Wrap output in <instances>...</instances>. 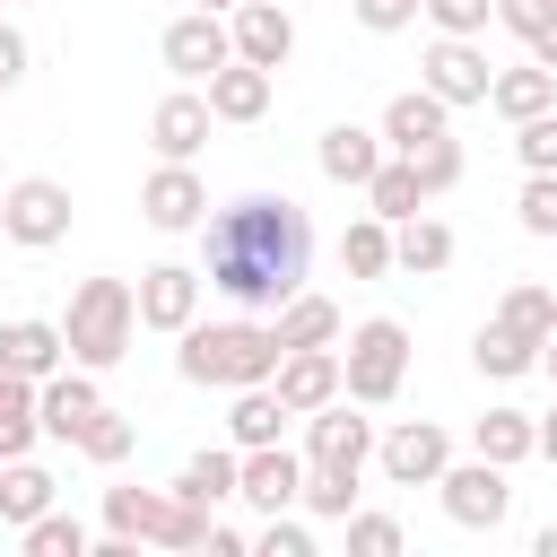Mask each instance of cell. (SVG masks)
Segmentation results:
<instances>
[{
	"label": "cell",
	"instance_id": "obj_1",
	"mask_svg": "<svg viewBox=\"0 0 557 557\" xmlns=\"http://www.w3.org/2000/svg\"><path fill=\"white\" fill-rule=\"evenodd\" d=\"M200 261H209V287L244 313L261 305H287L305 287V261H313V226L296 200L278 191H252V200H226L218 218H200Z\"/></svg>",
	"mask_w": 557,
	"mask_h": 557
},
{
	"label": "cell",
	"instance_id": "obj_2",
	"mask_svg": "<svg viewBox=\"0 0 557 557\" xmlns=\"http://www.w3.org/2000/svg\"><path fill=\"white\" fill-rule=\"evenodd\" d=\"M174 339H183V357H174V366H183V383H209V392L270 383V374H278V357H287V348H278V331H270V322H252V313H244V322H200V313H191Z\"/></svg>",
	"mask_w": 557,
	"mask_h": 557
},
{
	"label": "cell",
	"instance_id": "obj_3",
	"mask_svg": "<svg viewBox=\"0 0 557 557\" xmlns=\"http://www.w3.org/2000/svg\"><path fill=\"white\" fill-rule=\"evenodd\" d=\"M131 331H139V296L122 287V278H87L78 296H70V322H61V339H70V366H122L131 357Z\"/></svg>",
	"mask_w": 557,
	"mask_h": 557
},
{
	"label": "cell",
	"instance_id": "obj_4",
	"mask_svg": "<svg viewBox=\"0 0 557 557\" xmlns=\"http://www.w3.org/2000/svg\"><path fill=\"white\" fill-rule=\"evenodd\" d=\"M104 531L113 540H148V548H209V513L200 505H183L174 487H104Z\"/></svg>",
	"mask_w": 557,
	"mask_h": 557
},
{
	"label": "cell",
	"instance_id": "obj_5",
	"mask_svg": "<svg viewBox=\"0 0 557 557\" xmlns=\"http://www.w3.org/2000/svg\"><path fill=\"white\" fill-rule=\"evenodd\" d=\"M400 374H409V331H400L392 313L357 322L348 348H339V392H348L357 409H383V400L400 392Z\"/></svg>",
	"mask_w": 557,
	"mask_h": 557
},
{
	"label": "cell",
	"instance_id": "obj_6",
	"mask_svg": "<svg viewBox=\"0 0 557 557\" xmlns=\"http://www.w3.org/2000/svg\"><path fill=\"white\" fill-rule=\"evenodd\" d=\"M0 235H9V244H26V252L61 244V235H70V183H52V174L9 183V191H0Z\"/></svg>",
	"mask_w": 557,
	"mask_h": 557
},
{
	"label": "cell",
	"instance_id": "obj_7",
	"mask_svg": "<svg viewBox=\"0 0 557 557\" xmlns=\"http://www.w3.org/2000/svg\"><path fill=\"white\" fill-rule=\"evenodd\" d=\"M435 487H444V513H453L461 531H496V522L513 513L505 461H444V470H435Z\"/></svg>",
	"mask_w": 557,
	"mask_h": 557
},
{
	"label": "cell",
	"instance_id": "obj_8",
	"mask_svg": "<svg viewBox=\"0 0 557 557\" xmlns=\"http://www.w3.org/2000/svg\"><path fill=\"white\" fill-rule=\"evenodd\" d=\"M487 52L470 44V35H435L426 44V61H418V87L426 96H444V104H487Z\"/></svg>",
	"mask_w": 557,
	"mask_h": 557
},
{
	"label": "cell",
	"instance_id": "obj_9",
	"mask_svg": "<svg viewBox=\"0 0 557 557\" xmlns=\"http://www.w3.org/2000/svg\"><path fill=\"white\" fill-rule=\"evenodd\" d=\"M374 461H383L392 487H435V470L453 461V435H444L435 418H400V426L374 444Z\"/></svg>",
	"mask_w": 557,
	"mask_h": 557
},
{
	"label": "cell",
	"instance_id": "obj_10",
	"mask_svg": "<svg viewBox=\"0 0 557 557\" xmlns=\"http://www.w3.org/2000/svg\"><path fill=\"white\" fill-rule=\"evenodd\" d=\"M165 70L174 78H209L218 61H235V35H226V9H183L174 26H165Z\"/></svg>",
	"mask_w": 557,
	"mask_h": 557
},
{
	"label": "cell",
	"instance_id": "obj_11",
	"mask_svg": "<svg viewBox=\"0 0 557 557\" xmlns=\"http://www.w3.org/2000/svg\"><path fill=\"white\" fill-rule=\"evenodd\" d=\"M104 409V392H96V366H52L44 383H35V426L44 435H61V444H78V426Z\"/></svg>",
	"mask_w": 557,
	"mask_h": 557
},
{
	"label": "cell",
	"instance_id": "obj_12",
	"mask_svg": "<svg viewBox=\"0 0 557 557\" xmlns=\"http://www.w3.org/2000/svg\"><path fill=\"white\" fill-rule=\"evenodd\" d=\"M296 487H305V461H296L287 444H252V453H235V496H244L252 513H287Z\"/></svg>",
	"mask_w": 557,
	"mask_h": 557
},
{
	"label": "cell",
	"instance_id": "obj_13",
	"mask_svg": "<svg viewBox=\"0 0 557 557\" xmlns=\"http://www.w3.org/2000/svg\"><path fill=\"white\" fill-rule=\"evenodd\" d=\"M366 453H374V418H357L348 392L322 400V409H305V461H348V470H366Z\"/></svg>",
	"mask_w": 557,
	"mask_h": 557
},
{
	"label": "cell",
	"instance_id": "obj_14",
	"mask_svg": "<svg viewBox=\"0 0 557 557\" xmlns=\"http://www.w3.org/2000/svg\"><path fill=\"white\" fill-rule=\"evenodd\" d=\"M139 209H148V226H165V235H183V226H200L209 218V183L191 174V165H157L148 183H139Z\"/></svg>",
	"mask_w": 557,
	"mask_h": 557
},
{
	"label": "cell",
	"instance_id": "obj_15",
	"mask_svg": "<svg viewBox=\"0 0 557 557\" xmlns=\"http://www.w3.org/2000/svg\"><path fill=\"white\" fill-rule=\"evenodd\" d=\"M226 35H235V61H261V70H287V52H296V17L278 0H235Z\"/></svg>",
	"mask_w": 557,
	"mask_h": 557
},
{
	"label": "cell",
	"instance_id": "obj_16",
	"mask_svg": "<svg viewBox=\"0 0 557 557\" xmlns=\"http://www.w3.org/2000/svg\"><path fill=\"white\" fill-rule=\"evenodd\" d=\"M139 322L148 331H183L191 313H200V270H183V261H157V270H139Z\"/></svg>",
	"mask_w": 557,
	"mask_h": 557
},
{
	"label": "cell",
	"instance_id": "obj_17",
	"mask_svg": "<svg viewBox=\"0 0 557 557\" xmlns=\"http://www.w3.org/2000/svg\"><path fill=\"white\" fill-rule=\"evenodd\" d=\"M209 96H191V87H174L157 113H148V139H157V157H174V165H191L200 148H209Z\"/></svg>",
	"mask_w": 557,
	"mask_h": 557
},
{
	"label": "cell",
	"instance_id": "obj_18",
	"mask_svg": "<svg viewBox=\"0 0 557 557\" xmlns=\"http://www.w3.org/2000/svg\"><path fill=\"white\" fill-rule=\"evenodd\" d=\"M270 392H278L296 418L322 409V400H339V348H287L278 374H270Z\"/></svg>",
	"mask_w": 557,
	"mask_h": 557
},
{
	"label": "cell",
	"instance_id": "obj_19",
	"mask_svg": "<svg viewBox=\"0 0 557 557\" xmlns=\"http://www.w3.org/2000/svg\"><path fill=\"white\" fill-rule=\"evenodd\" d=\"M200 96H209L218 122H261V113H270V70H261V61H218V70L200 78Z\"/></svg>",
	"mask_w": 557,
	"mask_h": 557
},
{
	"label": "cell",
	"instance_id": "obj_20",
	"mask_svg": "<svg viewBox=\"0 0 557 557\" xmlns=\"http://www.w3.org/2000/svg\"><path fill=\"white\" fill-rule=\"evenodd\" d=\"M444 131H453V104L426 96V87H409V96L383 104V148H392V157H409V148H426V139H444Z\"/></svg>",
	"mask_w": 557,
	"mask_h": 557
},
{
	"label": "cell",
	"instance_id": "obj_21",
	"mask_svg": "<svg viewBox=\"0 0 557 557\" xmlns=\"http://www.w3.org/2000/svg\"><path fill=\"white\" fill-rule=\"evenodd\" d=\"M0 366H9V374H26V383H44L52 366H70L61 322H0Z\"/></svg>",
	"mask_w": 557,
	"mask_h": 557
},
{
	"label": "cell",
	"instance_id": "obj_22",
	"mask_svg": "<svg viewBox=\"0 0 557 557\" xmlns=\"http://www.w3.org/2000/svg\"><path fill=\"white\" fill-rule=\"evenodd\" d=\"M313 157H322V174H331V183H348V191H366V174L383 165V131H357V122H331Z\"/></svg>",
	"mask_w": 557,
	"mask_h": 557
},
{
	"label": "cell",
	"instance_id": "obj_23",
	"mask_svg": "<svg viewBox=\"0 0 557 557\" xmlns=\"http://www.w3.org/2000/svg\"><path fill=\"white\" fill-rule=\"evenodd\" d=\"M270 331H278V348H331V339H339V305L296 287L287 305H270Z\"/></svg>",
	"mask_w": 557,
	"mask_h": 557
},
{
	"label": "cell",
	"instance_id": "obj_24",
	"mask_svg": "<svg viewBox=\"0 0 557 557\" xmlns=\"http://www.w3.org/2000/svg\"><path fill=\"white\" fill-rule=\"evenodd\" d=\"M487 104H496L505 122H531V113H548V104H557V70H540V61L496 70V78H487Z\"/></svg>",
	"mask_w": 557,
	"mask_h": 557
},
{
	"label": "cell",
	"instance_id": "obj_25",
	"mask_svg": "<svg viewBox=\"0 0 557 557\" xmlns=\"http://www.w3.org/2000/svg\"><path fill=\"white\" fill-rule=\"evenodd\" d=\"M296 409L270 392V383H244L235 392V409H226V435H235V453H252V444H278V426H287Z\"/></svg>",
	"mask_w": 557,
	"mask_h": 557
},
{
	"label": "cell",
	"instance_id": "obj_26",
	"mask_svg": "<svg viewBox=\"0 0 557 557\" xmlns=\"http://www.w3.org/2000/svg\"><path fill=\"white\" fill-rule=\"evenodd\" d=\"M444 261H453V226H444V218H400V226H392V270L435 278Z\"/></svg>",
	"mask_w": 557,
	"mask_h": 557
},
{
	"label": "cell",
	"instance_id": "obj_27",
	"mask_svg": "<svg viewBox=\"0 0 557 557\" xmlns=\"http://www.w3.org/2000/svg\"><path fill=\"white\" fill-rule=\"evenodd\" d=\"M470 444H479V461H531L540 453V418H522V409H487L479 426H470Z\"/></svg>",
	"mask_w": 557,
	"mask_h": 557
},
{
	"label": "cell",
	"instance_id": "obj_28",
	"mask_svg": "<svg viewBox=\"0 0 557 557\" xmlns=\"http://www.w3.org/2000/svg\"><path fill=\"white\" fill-rule=\"evenodd\" d=\"M357 479H366V470H348V461H305L296 505H305V513H322V522H348V513H357Z\"/></svg>",
	"mask_w": 557,
	"mask_h": 557
},
{
	"label": "cell",
	"instance_id": "obj_29",
	"mask_svg": "<svg viewBox=\"0 0 557 557\" xmlns=\"http://www.w3.org/2000/svg\"><path fill=\"white\" fill-rule=\"evenodd\" d=\"M366 209H374V218H392V226H400V218H418V209H426L418 165H409V157H383V165L366 174Z\"/></svg>",
	"mask_w": 557,
	"mask_h": 557
},
{
	"label": "cell",
	"instance_id": "obj_30",
	"mask_svg": "<svg viewBox=\"0 0 557 557\" xmlns=\"http://www.w3.org/2000/svg\"><path fill=\"white\" fill-rule=\"evenodd\" d=\"M339 270L348 278H383L392 270V218H348V235H339Z\"/></svg>",
	"mask_w": 557,
	"mask_h": 557
},
{
	"label": "cell",
	"instance_id": "obj_31",
	"mask_svg": "<svg viewBox=\"0 0 557 557\" xmlns=\"http://www.w3.org/2000/svg\"><path fill=\"white\" fill-rule=\"evenodd\" d=\"M44 505H52V470H35L26 453H17V461H0V522H17V531H26Z\"/></svg>",
	"mask_w": 557,
	"mask_h": 557
},
{
	"label": "cell",
	"instance_id": "obj_32",
	"mask_svg": "<svg viewBox=\"0 0 557 557\" xmlns=\"http://www.w3.org/2000/svg\"><path fill=\"white\" fill-rule=\"evenodd\" d=\"M35 435H44V426H35V383L0 366V461L35 453Z\"/></svg>",
	"mask_w": 557,
	"mask_h": 557
},
{
	"label": "cell",
	"instance_id": "obj_33",
	"mask_svg": "<svg viewBox=\"0 0 557 557\" xmlns=\"http://www.w3.org/2000/svg\"><path fill=\"white\" fill-rule=\"evenodd\" d=\"M470 366H479V374H496V383H513V374H531V366H540V348H531L522 331H505V322H487V331L470 339Z\"/></svg>",
	"mask_w": 557,
	"mask_h": 557
},
{
	"label": "cell",
	"instance_id": "obj_34",
	"mask_svg": "<svg viewBox=\"0 0 557 557\" xmlns=\"http://www.w3.org/2000/svg\"><path fill=\"white\" fill-rule=\"evenodd\" d=\"M174 496H183V505H200V513H209V505H226V496H235V453H191V461L174 470Z\"/></svg>",
	"mask_w": 557,
	"mask_h": 557
},
{
	"label": "cell",
	"instance_id": "obj_35",
	"mask_svg": "<svg viewBox=\"0 0 557 557\" xmlns=\"http://www.w3.org/2000/svg\"><path fill=\"white\" fill-rule=\"evenodd\" d=\"M496 322H505V331H522V339H531V348H540V339H548V331H557V296H548V287H531V278H522V287H505V305H496Z\"/></svg>",
	"mask_w": 557,
	"mask_h": 557
},
{
	"label": "cell",
	"instance_id": "obj_36",
	"mask_svg": "<svg viewBox=\"0 0 557 557\" xmlns=\"http://www.w3.org/2000/svg\"><path fill=\"white\" fill-rule=\"evenodd\" d=\"M17 540H26V557H87V522H78V513H52V505H44Z\"/></svg>",
	"mask_w": 557,
	"mask_h": 557
},
{
	"label": "cell",
	"instance_id": "obj_37",
	"mask_svg": "<svg viewBox=\"0 0 557 557\" xmlns=\"http://www.w3.org/2000/svg\"><path fill=\"white\" fill-rule=\"evenodd\" d=\"M513 157H522V174H557V104L513 122Z\"/></svg>",
	"mask_w": 557,
	"mask_h": 557
},
{
	"label": "cell",
	"instance_id": "obj_38",
	"mask_svg": "<svg viewBox=\"0 0 557 557\" xmlns=\"http://www.w3.org/2000/svg\"><path fill=\"white\" fill-rule=\"evenodd\" d=\"M409 165H418V191L435 200V191H453L461 183V148H453V131L444 139H426V148H409Z\"/></svg>",
	"mask_w": 557,
	"mask_h": 557
},
{
	"label": "cell",
	"instance_id": "obj_39",
	"mask_svg": "<svg viewBox=\"0 0 557 557\" xmlns=\"http://www.w3.org/2000/svg\"><path fill=\"white\" fill-rule=\"evenodd\" d=\"M78 453H87V461H104V470H113V461H122V453H131V418H122V409H96V418H87V426H78Z\"/></svg>",
	"mask_w": 557,
	"mask_h": 557
},
{
	"label": "cell",
	"instance_id": "obj_40",
	"mask_svg": "<svg viewBox=\"0 0 557 557\" xmlns=\"http://www.w3.org/2000/svg\"><path fill=\"white\" fill-rule=\"evenodd\" d=\"M348 557H400V522L392 513H348Z\"/></svg>",
	"mask_w": 557,
	"mask_h": 557
},
{
	"label": "cell",
	"instance_id": "obj_41",
	"mask_svg": "<svg viewBox=\"0 0 557 557\" xmlns=\"http://www.w3.org/2000/svg\"><path fill=\"white\" fill-rule=\"evenodd\" d=\"M513 218H522V235H557V174H531L522 200H513Z\"/></svg>",
	"mask_w": 557,
	"mask_h": 557
},
{
	"label": "cell",
	"instance_id": "obj_42",
	"mask_svg": "<svg viewBox=\"0 0 557 557\" xmlns=\"http://www.w3.org/2000/svg\"><path fill=\"white\" fill-rule=\"evenodd\" d=\"M418 9L435 17V35H479L496 17V0H418Z\"/></svg>",
	"mask_w": 557,
	"mask_h": 557
},
{
	"label": "cell",
	"instance_id": "obj_43",
	"mask_svg": "<svg viewBox=\"0 0 557 557\" xmlns=\"http://www.w3.org/2000/svg\"><path fill=\"white\" fill-rule=\"evenodd\" d=\"M252 548H261V557H313V531H305V522H287V513H270Z\"/></svg>",
	"mask_w": 557,
	"mask_h": 557
},
{
	"label": "cell",
	"instance_id": "obj_44",
	"mask_svg": "<svg viewBox=\"0 0 557 557\" xmlns=\"http://www.w3.org/2000/svg\"><path fill=\"white\" fill-rule=\"evenodd\" d=\"M548 17H557V0H496V26H513L522 44H531V35L548 26Z\"/></svg>",
	"mask_w": 557,
	"mask_h": 557
},
{
	"label": "cell",
	"instance_id": "obj_45",
	"mask_svg": "<svg viewBox=\"0 0 557 557\" xmlns=\"http://www.w3.org/2000/svg\"><path fill=\"white\" fill-rule=\"evenodd\" d=\"M418 17V0H357V26H374V35H400Z\"/></svg>",
	"mask_w": 557,
	"mask_h": 557
},
{
	"label": "cell",
	"instance_id": "obj_46",
	"mask_svg": "<svg viewBox=\"0 0 557 557\" xmlns=\"http://www.w3.org/2000/svg\"><path fill=\"white\" fill-rule=\"evenodd\" d=\"M17 78H26V35H17L9 17H0V96H9Z\"/></svg>",
	"mask_w": 557,
	"mask_h": 557
},
{
	"label": "cell",
	"instance_id": "obj_47",
	"mask_svg": "<svg viewBox=\"0 0 557 557\" xmlns=\"http://www.w3.org/2000/svg\"><path fill=\"white\" fill-rule=\"evenodd\" d=\"M531 61H540V70H557V17H548V26L531 35Z\"/></svg>",
	"mask_w": 557,
	"mask_h": 557
},
{
	"label": "cell",
	"instance_id": "obj_48",
	"mask_svg": "<svg viewBox=\"0 0 557 557\" xmlns=\"http://www.w3.org/2000/svg\"><path fill=\"white\" fill-rule=\"evenodd\" d=\"M540 453H548V461H557V409H548V418H540Z\"/></svg>",
	"mask_w": 557,
	"mask_h": 557
},
{
	"label": "cell",
	"instance_id": "obj_49",
	"mask_svg": "<svg viewBox=\"0 0 557 557\" xmlns=\"http://www.w3.org/2000/svg\"><path fill=\"white\" fill-rule=\"evenodd\" d=\"M531 548H540V557H557V522H548V531H540V540H531Z\"/></svg>",
	"mask_w": 557,
	"mask_h": 557
},
{
	"label": "cell",
	"instance_id": "obj_50",
	"mask_svg": "<svg viewBox=\"0 0 557 557\" xmlns=\"http://www.w3.org/2000/svg\"><path fill=\"white\" fill-rule=\"evenodd\" d=\"M540 366H548V374H557V331H548V339H540Z\"/></svg>",
	"mask_w": 557,
	"mask_h": 557
},
{
	"label": "cell",
	"instance_id": "obj_51",
	"mask_svg": "<svg viewBox=\"0 0 557 557\" xmlns=\"http://www.w3.org/2000/svg\"><path fill=\"white\" fill-rule=\"evenodd\" d=\"M191 9H235V0H191Z\"/></svg>",
	"mask_w": 557,
	"mask_h": 557
}]
</instances>
